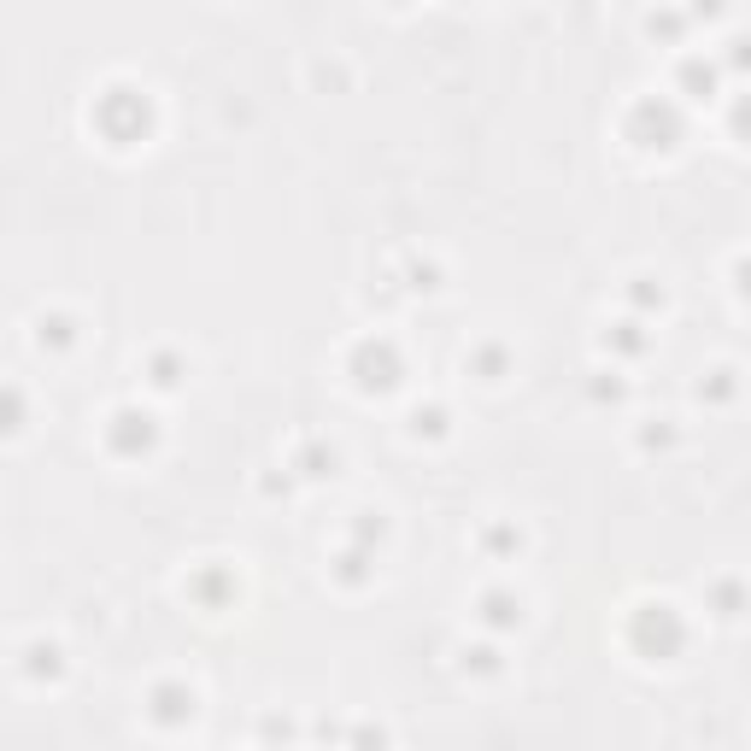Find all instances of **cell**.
<instances>
[{
	"label": "cell",
	"instance_id": "6da1fadb",
	"mask_svg": "<svg viewBox=\"0 0 751 751\" xmlns=\"http://www.w3.org/2000/svg\"><path fill=\"white\" fill-rule=\"evenodd\" d=\"M353 370H358V388H394L399 382V353L388 347V341H364L353 358Z\"/></svg>",
	"mask_w": 751,
	"mask_h": 751
},
{
	"label": "cell",
	"instance_id": "7a4b0ae2",
	"mask_svg": "<svg viewBox=\"0 0 751 751\" xmlns=\"http://www.w3.org/2000/svg\"><path fill=\"white\" fill-rule=\"evenodd\" d=\"M640 628L652 634L646 658H669V652H681V617H675V605H646V611H640Z\"/></svg>",
	"mask_w": 751,
	"mask_h": 751
},
{
	"label": "cell",
	"instance_id": "3957f363",
	"mask_svg": "<svg viewBox=\"0 0 751 751\" xmlns=\"http://www.w3.org/2000/svg\"><path fill=\"white\" fill-rule=\"evenodd\" d=\"M153 435H159V429H153V417H147V411H118V417L106 423V441L118 446V452H147Z\"/></svg>",
	"mask_w": 751,
	"mask_h": 751
},
{
	"label": "cell",
	"instance_id": "277c9868",
	"mask_svg": "<svg viewBox=\"0 0 751 751\" xmlns=\"http://www.w3.org/2000/svg\"><path fill=\"white\" fill-rule=\"evenodd\" d=\"M153 716H159V722H188V716H194V693L177 687V681L159 687V693H153Z\"/></svg>",
	"mask_w": 751,
	"mask_h": 751
},
{
	"label": "cell",
	"instance_id": "5b68a950",
	"mask_svg": "<svg viewBox=\"0 0 751 751\" xmlns=\"http://www.w3.org/2000/svg\"><path fill=\"white\" fill-rule=\"evenodd\" d=\"M36 341H42V347H65V341H71V317H42V323H36Z\"/></svg>",
	"mask_w": 751,
	"mask_h": 751
},
{
	"label": "cell",
	"instance_id": "8992f818",
	"mask_svg": "<svg viewBox=\"0 0 751 751\" xmlns=\"http://www.w3.org/2000/svg\"><path fill=\"white\" fill-rule=\"evenodd\" d=\"M487 622H493V628L517 622V611H511V599H505V593H487Z\"/></svg>",
	"mask_w": 751,
	"mask_h": 751
},
{
	"label": "cell",
	"instance_id": "52a82bcc",
	"mask_svg": "<svg viewBox=\"0 0 751 751\" xmlns=\"http://www.w3.org/2000/svg\"><path fill=\"white\" fill-rule=\"evenodd\" d=\"M740 288L751 294V259H740Z\"/></svg>",
	"mask_w": 751,
	"mask_h": 751
}]
</instances>
